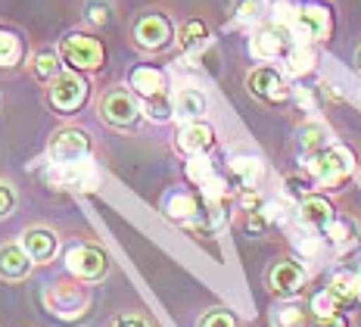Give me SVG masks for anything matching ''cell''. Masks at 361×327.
I'll use <instances>...</instances> for the list:
<instances>
[{
	"instance_id": "4fadbf2b",
	"label": "cell",
	"mask_w": 361,
	"mask_h": 327,
	"mask_svg": "<svg viewBox=\"0 0 361 327\" xmlns=\"http://www.w3.org/2000/svg\"><path fill=\"white\" fill-rule=\"evenodd\" d=\"M212 143H215V131L206 125V121H187L184 128H180V134H178V150L180 153H190V156H197V153H206V150H212Z\"/></svg>"
},
{
	"instance_id": "cb8c5ba5",
	"label": "cell",
	"mask_w": 361,
	"mask_h": 327,
	"mask_svg": "<svg viewBox=\"0 0 361 327\" xmlns=\"http://www.w3.org/2000/svg\"><path fill=\"white\" fill-rule=\"evenodd\" d=\"M231 172L237 174V181L243 187H255L262 181V174H265V169H262V162L255 156H234L231 159Z\"/></svg>"
},
{
	"instance_id": "d590c367",
	"label": "cell",
	"mask_w": 361,
	"mask_h": 327,
	"mask_svg": "<svg viewBox=\"0 0 361 327\" xmlns=\"http://www.w3.org/2000/svg\"><path fill=\"white\" fill-rule=\"evenodd\" d=\"M202 190V203H224L228 200V181L221 174H212L206 184H200Z\"/></svg>"
},
{
	"instance_id": "484cf974",
	"label": "cell",
	"mask_w": 361,
	"mask_h": 327,
	"mask_svg": "<svg viewBox=\"0 0 361 327\" xmlns=\"http://www.w3.org/2000/svg\"><path fill=\"white\" fill-rule=\"evenodd\" d=\"M22 41L13 32L0 28V69H13L16 63H22Z\"/></svg>"
},
{
	"instance_id": "d6a6232c",
	"label": "cell",
	"mask_w": 361,
	"mask_h": 327,
	"mask_svg": "<svg viewBox=\"0 0 361 327\" xmlns=\"http://www.w3.org/2000/svg\"><path fill=\"white\" fill-rule=\"evenodd\" d=\"M336 309H340V299L334 296V290H330V287L312 296V311H314V318H330V315H336Z\"/></svg>"
},
{
	"instance_id": "b9f144b4",
	"label": "cell",
	"mask_w": 361,
	"mask_h": 327,
	"mask_svg": "<svg viewBox=\"0 0 361 327\" xmlns=\"http://www.w3.org/2000/svg\"><path fill=\"white\" fill-rule=\"evenodd\" d=\"M358 69H361V50H358Z\"/></svg>"
},
{
	"instance_id": "f35d334b",
	"label": "cell",
	"mask_w": 361,
	"mask_h": 327,
	"mask_svg": "<svg viewBox=\"0 0 361 327\" xmlns=\"http://www.w3.org/2000/svg\"><path fill=\"white\" fill-rule=\"evenodd\" d=\"M13 206H16V194H13L10 184H4V181H0V218L10 215Z\"/></svg>"
},
{
	"instance_id": "e0dca14e",
	"label": "cell",
	"mask_w": 361,
	"mask_h": 327,
	"mask_svg": "<svg viewBox=\"0 0 361 327\" xmlns=\"http://www.w3.org/2000/svg\"><path fill=\"white\" fill-rule=\"evenodd\" d=\"M128 81H131V88L137 90L144 100H147V97H156V94H165V88H169L165 72L156 69V66H137V69H131Z\"/></svg>"
},
{
	"instance_id": "5b68a950",
	"label": "cell",
	"mask_w": 361,
	"mask_h": 327,
	"mask_svg": "<svg viewBox=\"0 0 361 327\" xmlns=\"http://www.w3.org/2000/svg\"><path fill=\"white\" fill-rule=\"evenodd\" d=\"M290 32L299 37V41H324L330 35V10L321 4H302L293 19Z\"/></svg>"
},
{
	"instance_id": "8fae6325",
	"label": "cell",
	"mask_w": 361,
	"mask_h": 327,
	"mask_svg": "<svg viewBox=\"0 0 361 327\" xmlns=\"http://www.w3.org/2000/svg\"><path fill=\"white\" fill-rule=\"evenodd\" d=\"M66 268L78 280H100L106 275V256L94 246H72L66 253Z\"/></svg>"
},
{
	"instance_id": "4316f807",
	"label": "cell",
	"mask_w": 361,
	"mask_h": 327,
	"mask_svg": "<svg viewBox=\"0 0 361 327\" xmlns=\"http://www.w3.org/2000/svg\"><path fill=\"white\" fill-rule=\"evenodd\" d=\"M32 69H35L37 81H47V85H50V81L59 75V53L56 50H37Z\"/></svg>"
},
{
	"instance_id": "8992f818",
	"label": "cell",
	"mask_w": 361,
	"mask_h": 327,
	"mask_svg": "<svg viewBox=\"0 0 361 327\" xmlns=\"http://www.w3.org/2000/svg\"><path fill=\"white\" fill-rule=\"evenodd\" d=\"M47 153L54 162H78V159H87L90 156L87 131H81V128H63V131H56L50 138Z\"/></svg>"
},
{
	"instance_id": "60d3db41",
	"label": "cell",
	"mask_w": 361,
	"mask_h": 327,
	"mask_svg": "<svg viewBox=\"0 0 361 327\" xmlns=\"http://www.w3.org/2000/svg\"><path fill=\"white\" fill-rule=\"evenodd\" d=\"M112 327H147V324L140 321V318H131V315H125V318H118V321L112 324Z\"/></svg>"
},
{
	"instance_id": "ab89813d",
	"label": "cell",
	"mask_w": 361,
	"mask_h": 327,
	"mask_svg": "<svg viewBox=\"0 0 361 327\" xmlns=\"http://www.w3.org/2000/svg\"><path fill=\"white\" fill-rule=\"evenodd\" d=\"M312 327H345V321L340 315H330V318H318Z\"/></svg>"
},
{
	"instance_id": "7402d4cb",
	"label": "cell",
	"mask_w": 361,
	"mask_h": 327,
	"mask_svg": "<svg viewBox=\"0 0 361 327\" xmlns=\"http://www.w3.org/2000/svg\"><path fill=\"white\" fill-rule=\"evenodd\" d=\"M178 44H180V50H184V53L202 50V47L209 44V28H206V22H200V19L184 22V25H180V32H178Z\"/></svg>"
},
{
	"instance_id": "d4e9b609",
	"label": "cell",
	"mask_w": 361,
	"mask_h": 327,
	"mask_svg": "<svg viewBox=\"0 0 361 327\" xmlns=\"http://www.w3.org/2000/svg\"><path fill=\"white\" fill-rule=\"evenodd\" d=\"M314 50L308 47V41H299L293 44V47L287 50V72L290 75H308L314 69Z\"/></svg>"
},
{
	"instance_id": "83f0119b",
	"label": "cell",
	"mask_w": 361,
	"mask_h": 327,
	"mask_svg": "<svg viewBox=\"0 0 361 327\" xmlns=\"http://www.w3.org/2000/svg\"><path fill=\"white\" fill-rule=\"evenodd\" d=\"M330 290L340 302H349L358 296V278L355 271H336L334 278H330Z\"/></svg>"
},
{
	"instance_id": "7c38bea8",
	"label": "cell",
	"mask_w": 361,
	"mask_h": 327,
	"mask_svg": "<svg viewBox=\"0 0 361 327\" xmlns=\"http://www.w3.org/2000/svg\"><path fill=\"white\" fill-rule=\"evenodd\" d=\"M302 284H305V271H302V265L299 262H277L274 268L268 271V287L274 290L277 296H293V293H299L302 290Z\"/></svg>"
},
{
	"instance_id": "e575fe53",
	"label": "cell",
	"mask_w": 361,
	"mask_h": 327,
	"mask_svg": "<svg viewBox=\"0 0 361 327\" xmlns=\"http://www.w3.org/2000/svg\"><path fill=\"white\" fill-rule=\"evenodd\" d=\"M271 13H274V25H281L290 32L293 19H296V13H299V4L296 0H274V4H271Z\"/></svg>"
},
{
	"instance_id": "ffe728a7",
	"label": "cell",
	"mask_w": 361,
	"mask_h": 327,
	"mask_svg": "<svg viewBox=\"0 0 361 327\" xmlns=\"http://www.w3.org/2000/svg\"><path fill=\"white\" fill-rule=\"evenodd\" d=\"M165 212H169V218H178V222H193L200 215V200L187 190H171L165 196Z\"/></svg>"
},
{
	"instance_id": "603a6c76",
	"label": "cell",
	"mask_w": 361,
	"mask_h": 327,
	"mask_svg": "<svg viewBox=\"0 0 361 327\" xmlns=\"http://www.w3.org/2000/svg\"><path fill=\"white\" fill-rule=\"evenodd\" d=\"M324 147H327V128L321 121H308V125L299 128V150H302L305 159L321 153Z\"/></svg>"
},
{
	"instance_id": "9a60e30c",
	"label": "cell",
	"mask_w": 361,
	"mask_h": 327,
	"mask_svg": "<svg viewBox=\"0 0 361 327\" xmlns=\"http://www.w3.org/2000/svg\"><path fill=\"white\" fill-rule=\"evenodd\" d=\"M287 28L281 25H271V28H262V32H255V37L250 41V50L252 57L259 59H277L283 50H287Z\"/></svg>"
},
{
	"instance_id": "277c9868",
	"label": "cell",
	"mask_w": 361,
	"mask_h": 327,
	"mask_svg": "<svg viewBox=\"0 0 361 327\" xmlns=\"http://www.w3.org/2000/svg\"><path fill=\"white\" fill-rule=\"evenodd\" d=\"M47 181L56 187H78V190H94L100 184V169L94 159H78V162H54L47 172Z\"/></svg>"
},
{
	"instance_id": "7a4b0ae2",
	"label": "cell",
	"mask_w": 361,
	"mask_h": 327,
	"mask_svg": "<svg viewBox=\"0 0 361 327\" xmlns=\"http://www.w3.org/2000/svg\"><path fill=\"white\" fill-rule=\"evenodd\" d=\"M59 57L66 59V66H72V69H78V72L100 69V66L106 63V50H103V44L90 35L63 37V44H59Z\"/></svg>"
},
{
	"instance_id": "44dd1931",
	"label": "cell",
	"mask_w": 361,
	"mask_h": 327,
	"mask_svg": "<svg viewBox=\"0 0 361 327\" xmlns=\"http://www.w3.org/2000/svg\"><path fill=\"white\" fill-rule=\"evenodd\" d=\"M224 222H228V206H224V203H206V206L200 209V215L193 218V222H187V225H190L193 231H200V234H212Z\"/></svg>"
},
{
	"instance_id": "2e32d148",
	"label": "cell",
	"mask_w": 361,
	"mask_h": 327,
	"mask_svg": "<svg viewBox=\"0 0 361 327\" xmlns=\"http://www.w3.org/2000/svg\"><path fill=\"white\" fill-rule=\"evenodd\" d=\"M22 246H25V253L32 256V262H47V258H54L59 240L54 231H47V227H32V231L22 234Z\"/></svg>"
},
{
	"instance_id": "1f68e13d",
	"label": "cell",
	"mask_w": 361,
	"mask_h": 327,
	"mask_svg": "<svg viewBox=\"0 0 361 327\" xmlns=\"http://www.w3.org/2000/svg\"><path fill=\"white\" fill-rule=\"evenodd\" d=\"M324 237L334 243V246H349L352 237H355V227L349 222H340V218H334L327 227H324Z\"/></svg>"
},
{
	"instance_id": "8d00e7d4",
	"label": "cell",
	"mask_w": 361,
	"mask_h": 327,
	"mask_svg": "<svg viewBox=\"0 0 361 327\" xmlns=\"http://www.w3.org/2000/svg\"><path fill=\"white\" fill-rule=\"evenodd\" d=\"M87 22L90 25H109L112 22V6L106 0H90L87 4Z\"/></svg>"
},
{
	"instance_id": "4dcf8cb0",
	"label": "cell",
	"mask_w": 361,
	"mask_h": 327,
	"mask_svg": "<svg viewBox=\"0 0 361 327\" xmlns=\"http://www.w3.org/2000/svg\"><path fill=\"white\" fill-rule=\"evenodd\" d=\"M265 13V0H237L234 6V25H252Z\"/></svg>"
},
{
	"instance_id": "6da1fadb",
	"label": "cell",
	"mask_w": 361,
	"mask_h": 327,
	"mask_svg": "<svg viewBox=\"0 0 361 327\" xmlns=\"http://www.w3.org/2000/svg\"><path fill=\"white\" fill-rule=\"evenodd\" d=\"M305 165L312 169L314 181L324 187H340L345 178L352 174V153L343 147H324L321 153L305 159Z\"/></svg>"
},
{
	"instance_id": "74e56055",
	"label": "cell",
	"mask_w": 361,
	"mask_h": 327,
	"mask_svg": "<svg viewBox=\"0 0 361 327\" xmlns=\"http://www.w3.org/2000/svg\"><path fill=\"white\" fill-rule=\"evenodd\" d=\"M200 327H237V321H234V315H231V311L215 309V311H209V315L202 318Z\"/></svg>"
},
{
	"instance_id": "9c48e42d",
	"label": "cell",
	"mask_w": 361,
	"mask_h": 327,
	"mask_svg": "<svg viewBox=\"0 0 361 327\" xmlns=\"http://www.w3.org/2000/svg\"><path fill=\"white\" fill-rule=\"evenodd\" d=\"M100 116L106 119L109 125H116V128H131L134 121L140 119V106H137V100H134L131 94H128V90L116 88V90H109V94H103Z\"/></svg>"
},
{
	"instance_id": "f546056e",
	"label": "cell",
	"mask_w": 361,
	"mask_h": 327,
	"mask_svg": "<svg viewBox=\"0 0 361 327\" xmlns=\"http://www.w3.org/2000/svg\"><path fill=\"white\" fill-rule=\"evenodd\" d=\"M144 112H147V119H153V121H169L175 116V100L169 97V90H165V94H156V97H147Z\"/></svg>"
},
{
	"instance_id": "3957f363",
	"label": "cell",
	"mask_w": 361,
	"mask_h": 327,
	"mask_svg": "<svg viewBox=\"0 0 361 327\" xmlns=\"http://www.w3.org/2000/svg\"><path fill=\"white\" fill-rule=\"evenodd\" d=\"M87 81L78 75V69L72 72H59L54 81H50V106L59 109L63 116H72V112H78L81 106L87 100Z\"/></svg>"
},
{
	"instance_id": "f1b7e54d",
	"label": "cell",
	"mask_w": 361,
	"mask_h": 327,
	"mask_svg": "<svg viewBox=\"0 0 361 327\" xmlns=\"http://www.w3.org/2000/svg\"><path fill=\"white\" fill-rule=\"evenodd\" d=\"M302 306H296V302H283V306L271 309V324L274 327H302Z\"/></svg>"
},
{
	"instance_id": "d6986e66",
	"label": "cell",
	"mask_w": 361,
	"mask_h": 327,
	"mask_svg": "<svg viewBox=\"0 0 361 327\" xmlns=\"http://www.w3.org/2000/svg\"><path fill=\"white\" fill-rule=\"evenodd\" d=\"M206 94L197 88H184V90H178V97H175V119L180 121H197L202 119V112H206Z\"/></svg>"
},
{
	"instance_id": "ac0fdd59",
	"label": "cell",
	"mask_w": 361,
	"mask_h": 327,
	"mask_svg": "<svg viewBox=\"0 0 361 327\" xmlns=\"http://www.w3.org/2000/svg\"><path fill=\"white\" fill-rule=\"evenodd\" d=\"M32 271V256L25 253V246H4L0 249V278L6 280H22Z\"/></svg>"
},
{
	"instance_id": "836d02e7",
	"label": "cell",
	"mask_w": 361,
	"mask_h": 327,
	"mask_svg": "<svg viewBox=\"0 0 361 327\" xmlns=\"http://www.w3.org/2000/svg\"><path fill=\"white\" fill-rule=\"evenodd\" d=\"M212 174H215V172H212V162L206 159V153L190 156V162H187V178H190L193 184H206Z\"/></svg>"
},
{
	"instance_id": "30bf717a",
	"label": "cell",
	"mask_w": 361,
	"mask_h": 327,
	"mask_svg": "<svg viewBox=\"0 0 361 327\" xmlns=\"http://www.w3.org/2000/svg\"><path fill=\"white\" fill-rule=\"evenodd\" d=\"M246 88H250L252 97H259V100H265V103H283L290 97V88H287V81H283V75L277 69H271V66L252 69L250 78H246Z\"/></svg>"
},
{
	"instance_id": "ba28073f",
	"label": "cell",
	"mask_w": 361,
	"mask_h": 327,
	"mask_svg": "<svg viewBox=\"0 0 361 327\" xmlns=\"http://www.w3.org/2000/svg\"><path fill=\"white\" fill-rule=\"evenodd\" d=\"M171 37H175V28H171L169 16H162V13H147L134 25V41L144 50H165L171 44Z\"/></svg>"
},
{
	"instance_id": "5bb4252c",
	"label": "cell",
	"mask_w": 361,
	"mask_h": 327,
	"mask_svg": "<svg viewBox=\"0 0 361 327\" xmlns=\"http://www.w3.org/2000/svg\"><path fill=\"white\" fill-rule=\"evenodd\" d=\"M299 222L308 231H324V227L334 222V206L324 200V196H305V200H299V209H296Z\"/></svg>"
},
{
	"instance_id": "52a82bcc",
	"label": "cell",
	"mask_w": 361,
	"mask_h": 327,
	"mask_svg": "<svg viewBox=\"0 0 361 327\" xmlns=\"http://www.w3.org/2000/svg\"><path fill=\"white\" fill-rule=\"evenodd\" d=\"M44 302H47L50 315L63 318V321H75V318L85 315L87 309V296L78 287H66V284H54L47 293H44Z\"/></svg>"
}]
</instances>
